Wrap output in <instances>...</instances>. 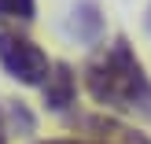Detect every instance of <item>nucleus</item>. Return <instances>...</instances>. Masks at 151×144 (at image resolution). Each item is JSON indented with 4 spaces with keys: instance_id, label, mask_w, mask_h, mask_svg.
<instances>
[{
    "instance_id": "obj_1",
    "label": "nucleus",
    "mask_w": 151,
    "mask_h": 144,
    "mask_svg": "<svg viewBox=\"0 0 151 144\" xmlns=\"http://www.w3.org/2000/svg\"><path fill=\"white\" fill-rule=\"evenodd\" d=\"M85 89L100 107L151 122V74L144 70L125 37H114L96 59H88Z\"/></svg>"
},
{
    "instance_id": "obj_2",
    "label": "nucleus",
    "mask_w": 151,
    "mask_h": 144,
    "mask_svg": "<svg viewBox=\"0 0 151 144\" xmlns=\"http://www.w3.org/2000/svg\"><path fill=\"white\" fill-rule=\"evenodd\" d=\"M0 67L22 85H44L52 74V63L29 37L15 30H0Z\"/></svg>"
},
{
    "instance_id": "obj_3",
    "label": "nucleus",
    "mask_w": 151,
    "mask_h": 144,
    "mask_svg": "<svg viewBox=\"0 0 151 144\" xmlns=\"http://www.w3.org/2000/svg\"><path fill=\"white\" fill-rule=\"evenodd\" d=\"M44 103L48 111H66L74 103V93H78V81H74V70L70 63H52V74L44 81Z\"/></svg>"
},
{
    "instance_id": "obj_4",
    "label": "nucleus",
    "mask_w": 151,
    "mask_h": 144,
    "mask_svg": "<svg viewBox=\"0 0 151 144\" xmlns=\"http://www.w3.org/2000/svg\"><path fill=\"white\" fill-rule=\"evenodd\" d=\"M74 126L100 133V140H107V144H151L147 137H140L137 130L114 122V118H103V115H81V118H74Z\"/></svg>"
},
{
    "instance_id": "obj_5",
    "label": "nucleus",
    "mask_w": 151,
    "mask_h": 144,
    "mask_svg": "<svg viewBox=\"0 0 151 144\" xmlns=\"http://www.w3.org/2000/svg\"><path fill=\"white\" fill-rule=\"evenodd\" d=\"M100 26H103V19H100V11H96V4H81L78 11H74V33H78L81 41H96V37H100Z\"/></svg>"
},
{
    "instance_id": "obj_6",
    "label": "nucleus",
    "mask_w": 151,
    "mask_h": 144,
    "mask_svg": "<svg viewBox=\"0 0 151 144\" xmlns=\"http://www.w3.org/2000/svg\"><path fill=\"white\" fill-rule=\"evenodd\" d=\"M33 15H37V0H0V19L33 22Z\"/></svg>"
},
{
    "instance_id": "obj_7",
    "label": "nucleus",
    "mask_w": 151,
    "mask_h": 144,
    "mask_svg": "<svg viewBox=\"0 0 151 144\" xmlns=\"http://www.w3.org/2000/svg\"><path fill=\"white\" fill-rule=\"evenodd\" d=\"M7 122H11V126H19L22 133H33V115H29L22 103H11V107H7Z\"/></svg>"
},
{
    "instance_id": "obj_8",
    "label": "nucleus",
    "mask_w": 151,
    "mask_h": 144,
    "mask_svg": "<svg viewBox=\"0 0 151 144\" xmlns=\"http://www.w3.org/2000/svg\"><path fill=\"white\" fill-rule=\"evenodd\" d=\"M41 144H107V140H74V137H59V140H41Z\"/></svg>"
},
{
    "instance_id": "obj_9",
    "label": "nucleus",
    "mask_w": 151,
    "mask_h": 144,
    "mask_svg": "<svg viewBox=\"0 0 151 144\" xmlns=\"http://www.w3.org/2000/svg\"><path fill=\"white\" fill-rule=\"evenodd\" d=\"M7 133H11V126H7V111L0 107V144H7Z\"/></svg>"
}]
</instances>
